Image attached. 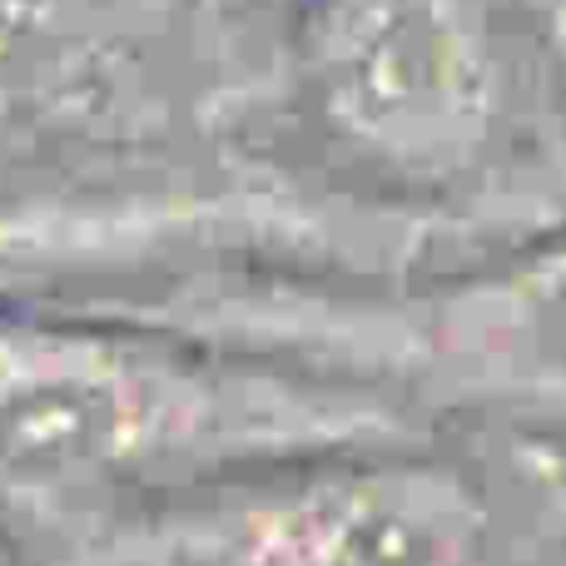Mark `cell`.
<instances>
[{"mask_svg":"<svg viewBox=\"0 0 566 566\" xmlns=\"http://www.w3.org/2000/svg\"><path fill=\"white\" fill-rule=\"evenodd\" d=\"M313 85L363 159L418 179L478 165L502 95L478 0H318Z\"/></svg>","mask_w":566,"mask_h":566,"instance_id":"obj_4","label":"cell"},{"mask_svg":"<svg viewBox=\"0 0 566 566\" xmlns=\"http://www.w3.org/2000/svg\"><path fill=\"white\" fill-rule=\"evenodd\" d=\"M119 566H497L482 482L422 438L254 468L99 527Z\"/></svg>","mask_w":566,"mask_h":566,"instance_id":"obj_3","label":"cell"},{"mask_svg":"<svg viewBox=\"0 0 566 566\" xmlns=\"http://www.w3.org/2000/svg\"><path fill=\"white\" fill-rule=\"evenodd\" d=\"M428 438L318 368L179 323L0 313V512L109 527L125 512L289 458Z\"/></svg>","mask_w":566,"mask_h":566,"instance_id":"obj_1","label":"cell"},{"mask_svg":"<svg viewBox=\"0 0 566 566\" xmlns=\"http://www.w3.org/2000/svg\"><path fill=\"white\" fill-rule=\"evenodd\" d=\"M169 323L368 388L428 432L472 422L566 442V229L442 279L199 293Z\"/></svg>","mask_w":566,"mask_h":566,"instance_id":"obj_2","label":"cell"}]
</instances>
